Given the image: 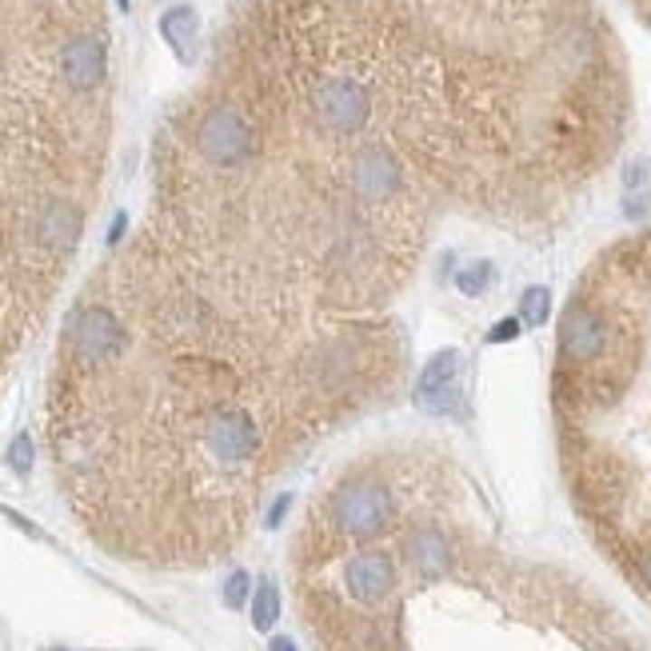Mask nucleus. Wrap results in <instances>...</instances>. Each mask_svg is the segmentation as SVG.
I'll return each mask as SVG.
<instances>
[{
  "instance_id": "f03ea898",
  "label": "nucleus",
  "mask_w": 651,
  "mask_h": 651,
  "mask_svg": "<svg viewBox=\"0 0 651 651\" xmlns=\"http://www.w3.org/2000/svg\"><path fill=\"white\" fill-rule=\"evenodd\" d=\"M196 148L216 168H236L256 152V129L236 109H212L196 129Z\"/></svg>"
},
{
  "instance_id": "4468645a",
  "label": "nucleus",
  "mask_w": 651,
  "mask_h": 651,
  "mask_svg": "<svg viewBox=\"0 0 651 651\" xmlns=\"http://www.w3.org/2000/svg\"><path fill=\"white\" fill-rule=\"evenodd\" d=\"M33 460H36V452H33V440L28 436H16L13 440V448H8V464H13L21 475L33 472Z\"/></svg>"
},
{
  "instance_id": "9b49d317",
  "label": "nucleus",
  "mask_w": 651,
  "mask_h": 651,
  "mask_svg": "<svg viewBox=\"0 0 651 651\" xmlns=\"http://www.w3.org/2000/svg\"><path fill=\"white\" fill-rule=\"evenodd\" d=\"M276 616H280V591L272 579H264L256 599H252V624H256V631H272L276 627Z\"/></svg>"
},
{
  "instance_id": "aec40b11",
  "label": "nucleus",
  "mask_w": 651,
  "mask_h": 651,
  "mask_svg": "<svg viewBox=\"0 0 651 651\" xmlns=\"http://www.w3.org/2000/svg\"><path fill=\"white\" fill-rule=\"evenodd\" d=\"M272 651H296V644H292V639H284V636H276V639H272Z\"/></svg>"
},
{
  "instance_id": "6e6552de",
  "label": "nucleus",
  "mask_w": 651,
  "mask_h": 651,
  "mask_svg": "<svg viewBox=\"0 0 651 651\" xmlns=\"http://www.w3.org/2000/svg\"><path fill=\"white\" fill-rule=\"evenodd\" d=\"M344 584L359 604H380L396 584V571H392V563H388V556H380V551H364V556H356L344 568Z\"/></svg>"
},
{
  "instance_id": "6ab92c4d",
  "label": "nucleus",
  "mask_w": 651,
  "mask_h": 651,
  "mask_svg": "<svg viewBox=\"0 0 651 651\" xmlns=\"http://www.w3.org/2000/svg\"><path fill=\"white\" fill-rule=\"evenodd\" d=\"M639 576H644V584H647V591H651V556L639 560Z\"/></svg>"
},
{
  "instance_id": "4be33fe9",
  "label": "nucleus",
  "mask_w": 651,
  "mask_h": 651,
  "mask_svg": "<svg viewBox=\"0 0 651 651\" xmlns=\"http://www.w3.org/2000/svg\"><path fill=\"white\" fill-rule=\"evenodd\" d=\"M348 5H352V0H348Z\"/></svg>"
},
{
  "instance_id": "423d86ee",
  "label": "nucleus",
  "mask_w": 651,
  "mask_h": 651,
  "mask_svg": "<svg viewBox=\"0 0 651 651\" xmlns=\"http://www.w3.org/2000/svg\"><path fill=\"white\" fill-rule=\"evenodd\" d=\"M400 184H404V168H400V160L392 157L388 148H364L356 157L352 164V192L359 200H368V204H384V200H392L396 192H400Z\"/></svg>"
},
{
  "instance_id": "2eb2a0df",
  "label": "nucleus",
  "mask_w": 651,
  "mask_h": 651,
  "mask_svg": "<svg viewBox=\"0 0 651 651\" xmlns=\"http://www.w3.org/2000/svg\"><path fill=\"white\" fill-rule=\"evenodd\" d=\"M244 599H248V571H232L228 584H225V604L244 608Z\"/></svg>"
},
{
  "instance_id": "f3484780",
  "label": "nucleus",
  "mask_w": 651,
  "mask_h": 651,
  "mask_svg": "<svg viewBox=\"0 0 651 651\" xmlns=\"http://www.w3.org/2000/svg\"><path fill=\"white\" fill-rule=\"evenodd\" d=\"M124 228H129V216H124V212H116V216H112V228H109V244H120Z\"/></svg>"
},
{
  "instance_id": "f8f14e48",
  "label": "nucleus",
  "mask_w": 651,
  "mask_h": 651,
  "mask_svg": "<svg viewBox=\"0 0 651 651\" xmlns=\"http://www.w3.org/2000/svg\"><path fill=\"white\" fill-rule=\"evenodd\" d=\"M492 264L488 260H475V264H468V268H460V276H455V288H460L464 296H483L492 288Z\"/></svg>"
},
{
  "instance_id": "1a4fd4ad",
  "label": "nucleus",
  "mask_w": 651,
  "mask_h": 651,
  "mask_svg": "<svg viewBox=\"0 0 651 651\" xmlns=\"http://www.w3.org/2000/svg\"><path fill=\"white\" fill-rule=\"evenodd\" d=\"M160 36L172 44V53L180 56L184 64L196 61V41H200V21L188 5H177L160 16Z\"/></svg>"
},
{
  "instance_id": "7ed1b4c3",
  "label": "nucleus",
  "mask_w": 651,
  "mask_h": 651,
  "mask_svg": "<svg viewBox=\"0 0 651 651\" xmlns=\"http://www.w3.org/2000/svg\"><path fill=\"white\" fill-rule=\"evenodd\" d=\"M392 520V495L372 480H352L336 492V523L356 540L380 536Z\"/></svg>"
},
{
  "instance_id": "39448f33",
  "label": "nucleus",
  "mask_w": 651,
  "mask_h": 651,
  "mask_svg": "<svg viewBox=\"0 0 651 651\" xmlns=\"http://www.w3.org/2000/svg\"><path fill=\"white\" fill-rule=\"evenodd\" d=\"M460 352L455 348H444L427 359L420 384H416V404L432 416H448V412H460L464 404V392H460Z\"/></svg>"
},
{
  "instance_id": "ddd939ff",
  "label": "nucleus",
  "mask_w": 651,
  "mask_h": 651,
  "mask_svg": "<svg viewBox=\"0 0 651 651\" xmlns=\"http://www.w3.org/2000/svg\"><path fill=\"white\" fill-rule=\"evenodd\" d=\"M548 312H551V292L548 288H528L523 292V300H520V324H531V328H540L543 320H548Z\"/></svg>"
},
{
  "instance_id": "20e7f679",
  "label": "nucleus",
  "mask_w": 651,
  "mask_h": 651,
  "mask_svg": "<svg viewBox=\"0 0 651 651\" xmlns=\"http://www.w3.org/2000/svg\"><path fill=\"white\" fill-rule=\"evenodd\" d=\"M608 348V324L599 312H591L584 304H571L560 320V356L571 368H588L591 359H599Z\"/></svg>"
},
{
  "instance_id": "9d476101",
  "label": "nucleus",
  "mask_w": 651,
  "mask_h": 651,
  "mask_svg": "<svg viewBox=\"0 0 651 651\" xmlns=\"http://www.w3.org/2000/svg\"><path fill=\"white\" fill-rule=\"evenodd\" d=\"M407 560H412V568L420 571V576H444L452 563V548L436 528H420L407 540Z\"/></svg>"
},
{
  "instance_id": "0eeeda50",
  "label": "nucleus",
  "mask_w": 651,
  "mask_h": 651,
  "mask_svg": "<svg viewBox=\"0 0 651 651\" xmlns=\"http://www.w3.org/2000/svg\"><path fill=\"white\" fill-rule=\"evenodd\" d=\"M104 72H109V56H104V44L96 41V36L81 33V36H68L61 44V81L72 92L101 89Z\"/></svg>"
},
{
  "instance_id": "a211bd4d",
  "label": "nucleus",
  "mask_w": 651,
  "mask_h": 651,
  "mask_svg": "<svg viewBox=\"0 0 651 651\" xmlns=\"http://www.w3.org/2000/svg\"><path fill=\"white\" fill-rule=\"evenodd\" d=\"M288 503H292V495H280V500H276V508H272V512H268V528H276V523H280V520H284V512H288Z\"/></svg>"
},
{
  "instance_id": "412c9836",
  "label": "nucleus",
  "mask_w": 651,
  "mask_h": 651,
  "mask_svg": "<svg viewBox=\"0 0 651 651\" xmlns=\"http://www.w3.org/2000/svg\"><path fill=\"white\" fill-rule=\"evenodd\" d=\"M116 8H120V13H129V8H132V0H116Z\"/></svg>"
},
{
  "instance_id": "dca6fc26",
  "label": "nucleus",
  "mask_w": 651,
  "mask_h": 651,
  "mask_svg": "<svg viewBox=\"0 0 651 651\" xmlns=\"http://www.w3.org/2000/svg\"><path fill=\"white\" fill-rule=\"evenodd\" d=\"M520 328H523L520 320H512V316H508V320H500V324L492 328L488 340H492V344H508V340H516V336H520Z\"/></svg>"
},
{
  "instance_id": "f257e3e1",
  "label": "nucleus",
  "mask_w": 651,
  "mask_h": 651,
  "mask_svg": "<svg viewBox=\"0 0 651 651\" xmlns=\"http://www.w3.org/2000/svg\"><path fill=\"white\" fill-rule=\"evenodd\" d=\"M312 116L324 132L352 136L372 116V92L352 76H328L312 89Z\"/></svg>"
}]
</instances>
